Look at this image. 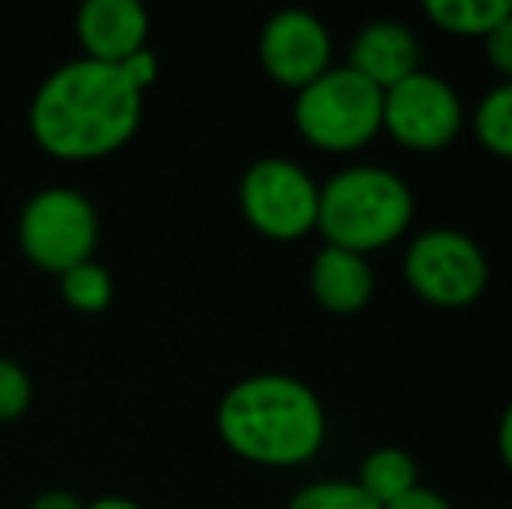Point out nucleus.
I'll use <instances>...</instances> for the list:
<instances>
[{"label":"nucleus","mask_w":512,"mask_h":509,"mask_svg":"<svg viewBox=\"0 0 512 509\" xmlns=\"http://www.w3.org/2000/svg\"><path fill=\"white\" fill-rule=\"evenodd\" d=\"M321 185L290 157H262L241 175V210L258 234L276 241L304 238L317 227Z\"/></svg>","instance_id":"obj_7"},{"label":"nucleus","mask_w":512,"mask_h":509,"mask_svg":"<svg viewBox=\"0 0 512 509\" xmlns=\"http://www.w3.org/2000/svg\"><path fill=\"white\" fill-rule=\"evenodd\" d=\"M384 509H453L450 503H446L439 492L432 489H422V485H415L411 492H405V496H398L394 503H387Z\"/></svg>","instance_id":"obj_21"},{"label":"nucleus","mask_w":512,"mask_h":509,"mask_svg":"<svg viewBox=\"0 0 512 509\" xmlns=\"http://www.w3.org/2000/svg\"><path fill=\"white\" fill-rule=\"evenodd\" d=\"M140 105L143 91L122 74L119 63L77 56L39 84L28 123L49 154L98 157L133 136Z\"/></svg>","instance_id":"obj_1"},{"label":"nucleus","mask_w":512,"mask_h":509,"mask_svg":"<svg viewBox=\"0 0 512 509\" xmlns=\"http://www.w3.org/2000/svg\"><path fill=\"white\" fill-rule=\"evenodd\" d=\"M84 509H143V506L133 503V499H126V496H102V499H95V503H88Z\"/></svg>","instance_id":"obj_24"},{"label":"nucleus","mask_w":512,"mask_h":509,"mask_svg":"<svg viewBox=\"0 0 512 509\" xmlns=\"http://www.w3.org/2000/svg\"><path fill=\"white\" fill-rule=\"evenodd\" d=\"M258 56L272 81L300 91L331 67V35L317 14L283 7L262 25Z\"/></svg>","instance_id":"obj_9"},{"label":"nucleus","mask_w":512,"mask_h":509,"mask_svg":"<svg viewBox=\"0 0 512 509\" xmlns=\"http://www.w3.org/2000/svg\"><path fill=\"white\" fill-rule=\"evenodd\" d=\"M18 238L35 265L63 272L95 252L98 210L81 189L49 185L25 203L18 220Z\"/></svg>","instance_id":"obj_5"},{"label":"nucleus","mask_w":512,"mask_h":509,"mask_svg":"<svg viewBox=\"0 0 512 509\" xmlns=\"http://www.w3.org/2000/svg\"><path fill=\"white\" fill-rule=\"evenodd\" d=\"M293 123L317 150L349 154L384 129V91L352 67H328L297 91Z\"/></svg>","instance_id":"obj_4"},{"label":"nucleus","mask_w":512,"mask_h":509,"mask_svg":"<svg viewBox=\"0 0 512 509\" xmlns=\"http://www.w3.org/2000/svg\"><path fill=\"white\" fill-rule=\"evenodd\" d=\"M415 196L401 175L377 164H356L331 175L317 192V231L345 252H377L408 231Z\"/></svg>","instance_id":"obj_3"},{"label":"nucleus","mask_w":512,"mask_h":509,"mask_svg":"<svg viewBox=\"0 0 512 509\" xmlns=\"http://www.w3.org/2000/svg\"><path fill=\"white\" fill-rule=\"evenodd\" d=\"M408 286L432 307H471L488 286V258L478 241L453 227L418 234L405 252Z\"/></svg>","instance_id":"obj_6"},{"label":"nucleus","mask_w":512,"mask_h":509,"mask_svg":"<svg viewBox=\"0 0 512 509\" xmlns=\"http://www.w3.org/2000/svg\"><path fill=\"white\" fill-rule=\"evenodd\" d=\"M485 56L506 81H512V11L485 35Z\"/></svg>","instance_id":"obj_19"},{"label":"nucleus","mask_w":512,"mask_h":509,"mask_svg":"<svg viewBox=\"0 0 512 509\" xmlns=\"http://www.w3.org/2000/svg\"><path fill=\"white\" fill-rule=\"evenodd\" d=\"M28 509H84V503L67 489H49L42 496H35V503Z\"/></svg>","instance_id":"obj_22"},{"label":"nucleus","mask_w":512,"mask_h":509,"mask_svg":"<svg viewBox=\"0 0 512 509\" xmlns=\"http://www.w3.org/2000/svg\"><path fill=\"white\" fill-rule=\"evenodd\" d=\"M310 293L331 314H359L373 300V269L366 255L324 245L310 262Z\"/></svg>","instance_id":"obj_12"},{"label":"nucleus","mask_w":512,"mask_h":509,"mask_svg":"<svg viewBox=\"0 0 512 509\" xmlns=\"http://www.w3.org/2000/svg\"><path fill=\"white\" fill-rule=\"evenodd\" d=\"M471 123L481 147L512 161V81H502L499 88L481 98Z\"/></svg>","instance_id":"obj_15"},{"label":"nucleus","mask_w":512,"mask_h":509,"mask_svg":"<svg viewBox=\"0 0 512 509\" xmlns=\"http://www.w3.org/2000/svg\"><path fill=\"white\" fill-rule=\"evenodd\" d=\"M425 18L446 35H467L485 39L495 25L512 11L509 0H425Z\"/></svg>","instance_id":"obj_14"},{"label":"nucleus","mask_w":512,"mask_h":509,"mask_svg":"<svg viewBox=\"0 0 512 509\" xmlns=\"http://www.w3.org/2000/svg\"><path fill=\"white\" fill-rule=\"evenodd\" d=\"M216 429L234 454L290 468L321 450L328 419L314 391L290 374L244 377L220 398Z\"/></svg>","instance_id":"obj_2"},{"label":"nucleus","mask_w":512,"mask_h":509,"mask_svg":"<svg viewBox=\"0 0 512 509\" xmlns=\"http://www.w3.org/2000/svg\"><path fill=\"white\" fill-rule=\"evenodd\" d=\"M499 454H502V461H506V468L512 471V401L499 422Z\"/></svg>","instance_id":"obj_23"},{"label":"nucleus","mask_w":512,"mask_h":509,"mask_svg":"<svg viewBox=\"0 0 512 509\" xmlns=\"http://www.w3.org/2000/svg\"><path fill=\"white\" fill-rule=\"evenodd\" d=\"M286 509H380V506L356 482L331 478V482H310L300 492H293Z\"/></svg>","instance_id":"obj_17"},{"label":"nucleus","mask_w":512,"mask_h":509,"mask_svg":"<svg viewBox=\"0 0 512 509\" xmlns=\"http://www.w3.org/2000/svg\"><path fill=\"white\" fill-rule=\"evenodd\" d=\"M359 77L373 84V88L387 91L398 81H405L418 70V39L408 25L391 18L370 21L356 32L349 46V63Z\"/></svg>","instance_id":"obj_10"},{"label":"nucleus","mask_w":512,"mask_h":509,"mask_svg":"<svg viewBox=\"0 0 512 509\" xmlns=\"http://www.w3.org/2000/svg\"><path fill=\"white\" fill-rule=\"evenodd\" d=\"M60 290L77 311H102L112 300V272L95 258H84L60 272Z\"/></svg>","instance_id":"obj_16"},{"label":"nucleus","mask_w":512,"mask_h":509,"mask_svg":"<svg viewBox=\"0 0 512 509\" xmlns=\"http://www.w3.org/2000/svg\"><path fill=\"white\" fill-rule=\"evenodd\" d=\"M32 401V377L21 363L0 356V422L18 419Z\"/></svg>","instance_id":"obj_18"},{"label":"nucleus","mask_w":512,"mask_h":509,"mask_svg":"<svg viewBox=\"0 0 512 509\" xmlns=\"http://www.w3.org/2000/svg\"><path fill=\"white\" fill-rule=\"evenodd\" d=\"M356 485L373 499L380 509L394 503L398 496H405L418 485V464L408 450L401 447H377L363 457L359 464Z\"/></svg>","instance_id":"obj_13"},{"label":"nucleus","mask_w":512,"mask_h":509,"mask_svg":"<svg viewBox=\"0 0 512 509\" xmlns=\"http://www.w3.org/2000/svg\"><path fill=\"white\" fill-rule=\"evenodd\" d=\"M384 129L394 143L418 154L450 147L464 129V105L453 84L415 70L405 81L384 91Z\"/></svg>","instance_id":"obj_8"},{"label":"nucleus","mask_w":512,"mask_h":509,"mask_svg":"<svg viewBox=\"0 0 512 509\" xmlns=\"http://www.w3.org/2000/svg\"><path fill=\"white\" fill-rule=\"evenodd\" d=\"M150 14L140 0H84L77 7V35L95 60L119 63L147 42Z\"/></svg>","instance_id":"obj_11"},{"label":"nucleus","mask_w":512,"mask_h":509,"mask_svg":"<svg viewBox=\"0 0 512 509\" xmlns=\"http://www.w3.org/2000/svg\"><path fill=\"white\" fill-rule=\"evenodd\" d=\"M119 67H122V74L143 91L147 84H154V77H157V56L143 46V49H136V53H129L126 60H119Z\"/></svg>","instance_id":"obj_20"}]
</instances>
